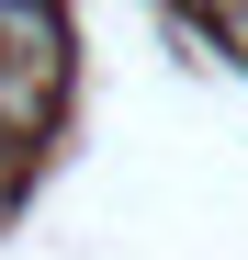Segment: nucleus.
<instances>
[{"label": "nucleus", "instance_id": "nucleus-1", "mask_svg": "<svg viewBox=\"0 0 248 260\" xmlns=\"http://www.w3.org/2000/svg\"><path fill=\"white\" fill-rule=\"evenodd\" d=\"M215 23H226V46L248 57V0H215Z\"/></svg>", "mask_w": 248, "mask_h": 260}, {"label": "nucleus", "instance_id": "nucleus-2", "mask_svg": "<svg viewBox=\"0 0 248 260\" xmlns=\"http://www.w3.org/2000/svg\"><path fill=\"white\" fill-rule=\"evenodd\" d=\"M12 147H23V136H12V124H0V170H12Z\"/></svg>", "mask_w": 248, "mask_h": 260}, {"label": "nucleus", "instance_id": "nucleus-3", "mask_svg": "<svg viewBox=\"0 0 248 260\" xmlns=\"http://www.w3.org/2000/svg\"><path fill=\"white\" fill-rule=\"evenodd\" d=\"M203 12H215V0H203Z\"/></svg>", "mask_w": 248, "mask_h": 260}]
</instances>
